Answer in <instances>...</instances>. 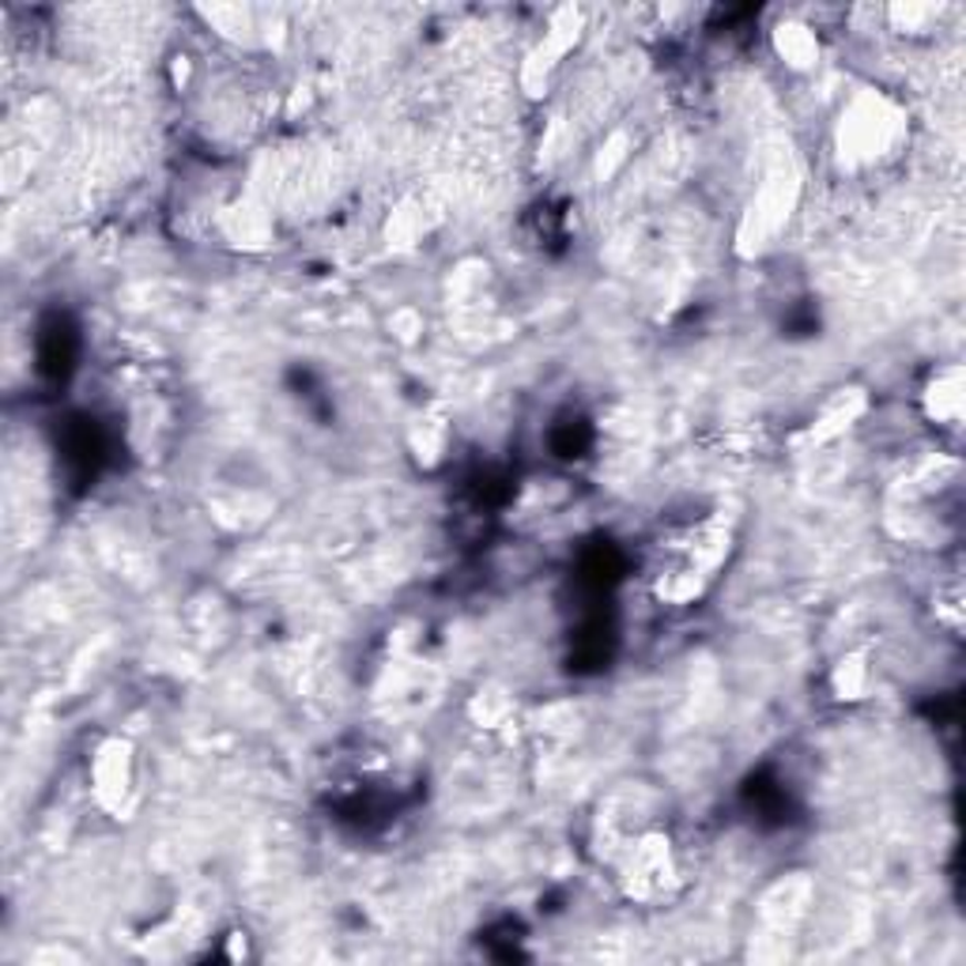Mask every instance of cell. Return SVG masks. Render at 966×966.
Returning a JSON list of instances; mask_svg holds the SVG:
<instances>
[{
    "mask_svg": "<svg viewBox=\"0 0 966 966\" xmlns=\"http://www.w3.org/2000/svg\"><path fill=\"white\" fill-rule=\"evenodd\" d=\"M224 231L231 242H242V246H257L269 238V216H264L257 205H238L227 211L224 219Z\"/></svg>",
    "mask_w": 966,
    "mask_h": 966,
    "instance_id": "obj_6",
    "label": "cell"
},
{
    "mask_svg": "<svg viewBox=\"0 0 966 966\" xmlns=\"http://www.w3.org/2000/svg\"><path fill=\"white\" fill-rule=\"evenodd\" d=\"M903 133V117L887 98L864 95L842 117V155L850 163H872Z\"/></svg>",
    "mask_w": 966,
    "mask_h": 966,
    "instance_id": "obj_1",
    "label": "cell"
},
{
    "mask_svg": "<svg viewBox=\"0 0 966 966\" xmlns=\"http://www.w3.org/2000/svg\"><path fill=\"white\" fill-rule=\"evenodd\" d=\"M925 412L928 419L944 423V427H955L963 419V371L959 366H944V371L933 374L925 389Z\"/></svg>",
    "mask_w": 966,
    "mask_h": 966,
    "instance_id": "obj_3",
    "label": "cell"
},
{
    "mask_svg": "<svg viewBox=\"0 0 966 966\" xmlns=\"http://www.w3.org/2000/svg\"><path fill=\"white\" fill-rule=\"evenodd\" d=\"M412 446L419 449V457H427V461H435V457L442 454V446H446V423L442 419H419L416 427H412Z\"/></svg>",
    "mask_w": 966,
    "mask_h": 966,
    "instance_id": "obj_8",
    "label": "cell"
},
{
    "mask_svg": "<svg viewBox=\"0 0 966 966\" xmlns=\"http://www.w3.org/2000/svg\"><path fill=\"white\" fill-rule=\"evenodd\" d=\"M775 53L797 72L816 69V61H820V34H816L808 23L786 20L775 31Z\"/></svg>",
    "mask_w": 966,
    "mask_h": 966,
    "instance_id": "obj_4",
    "label": "cell"
},
{
    "mask_svg": "<svg viewBox=\"0 0 966 966\" xmlns=\"http://www.w3.org/2000/svg\"><path fill=\"white\" fill-rule=\"evenodd\" d=\"M861 408H864V401L858 397V393H839V397H834V401L823 408V416L812 423V430H808V438H812V442H827V438H834V435H839V430L850 427V419H858V416H861Z\"/></svg>",
    "mask_w": 966,
    "mask_h": 966,
    "instance_id": "obj_5",
    "label": "cell"
},
{
    "mask_svg": "<svg viewBox=\"0 0 966 966\" xmlns=\"http://www.w3.org/2000/svg\"><path fill=\"white\" fill-rule=\"evenodd\" d=\"M91 789L95 800L110 812L125 808L128 793H133V744L128 740H106L103 748L91 759Z\"/></svg>",
    "mask_w": 966,
    "mask_h": 966,
    "instance_id": "obj_2",
    "label": "cell"
},
{
    "mask_svg": "<svg viewBox=\"0 0 966 966\" xmlns=\"http://www.w3.org/2000/svg\"><path fill=\"white\" fill-rule=\"evenodd\" d=\"M864 687H869V665H864L861 653H850L834 668V692H839V698H861Z\"/></svg>",
    "mask_w": 966,
    "mask_h": 966,
    "instance_id": "obj_7",
    "label": "cell"
},
{
    "mask_svg": "<svg viewBox=\"0 0 966 966\" xmlns=\"http://www.w3.org/2000/svg\"><path fill=\"white\" fill-rule=\"evenodd\" d=\"M936 15H941V8H933V4H899V8H891V20H895L899 27H906V31H925Z\"/></svg>",
    "mask_w": 966,
    "mask_h": 966,
    "instance_id": "obj_9",
    "label": "cell"
}]
</instances>
